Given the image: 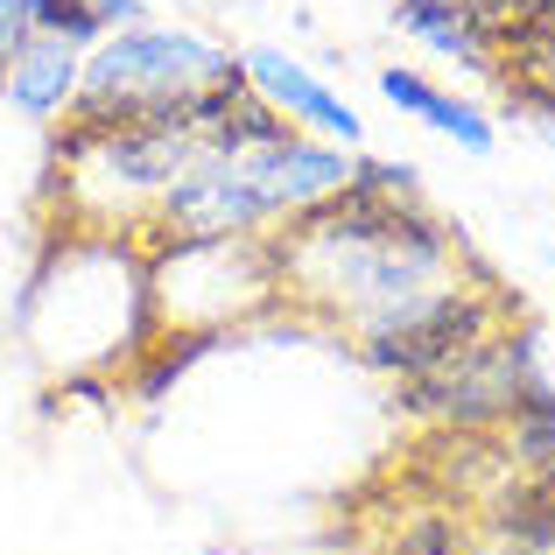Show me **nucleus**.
Instances as JSON below:
<instances>
[{
	"mask_svg": "<svg viewBox=\"0 0 555 555\" xmlns=\"http://www.w3.org/2000/svg\"><path fill=\"white\" fill-rule=\"evenodd\" d=\"M534 379H542L534 373V345L500 324L492 338L464 345L443 366H429L415 379H393V393H401V408L422 415V422H443V429H457V436H486L514 415Z\"/></svg>",
	"mask_w": 555,
	"mask_h": 555,
	"instance_id": "5",
	"label": "nucleus"
},
{
	"mask_svg": "<svg viewBox=\"0 0 555 555\" xmlns=\"http://www.w3.org/2000/svg\"><path fill=\"white\" fill-rule=\"evenodd\" d=\"M240 78V56L218 50L197 28H169V22H127L113 36H99L85 50V78H78V106L70 120H134V113H163L177 99L204 92V85Z\"/></svg>",
	"mask_w": 555,
	"mask_h": 555,
	"instance_id": "4",
	"label": "nucleus"
},
{
	"mask_svg": "<svg viewBox=\"0 0 555 555\" xmlns=\"http://www.w3.org/2000/svg\"><path fill=\"white\" fill-rule=\"evenodd\" d=\"M379 555H486V548L457 528V514H415V520H401V528L387 534Z\"/></svg>",
	"mask_w": 555,
	"mask_h": 555,
	"instance_id": "11",
	"label": "nucleus"
},
{
	"mask_svg": "<svg viewBox=\"0 0 555 555\" xmlns=\"http://www.w3.org/2000/svg\"><path fill=\"white\" fill-rule=\"evenodd\" d=\"M240 70L288 127H302V134H317V141H338V149H366V127H359L352 99L331 92L302 56H288V50H240Z\"/></svg>",
	"mask_w": 555,
	"mask_h": 555,
	"instance_id": "6",
	"label": "nucleus"
},
{
	"mask_svg": "<svg viewBox=\"0 0 555 555\" xmlns=\"http://www.w3.org/2000/svg\"><path fill=\"white\" fill-rule=\"evenodd\" d=\"M78 78H85V50L50 36H22L8 50V70H0V99L36 127H64L70 106H78Z\"/></svg>",
	"mask_w": 555,
	"mask_h": 555,
	"instance_id": "7",
	"label": "nucleus"
},
{
	"mask_svg": "<svg viewBox=\"0 0 555 555\" xmlns=\"http://www.w3.org/2000/svg\"><path fill=\"white\" fill-rule=\"evenodd\" d=\"M22 338L56 373H113L155 345L149 246L127 232H50L22 296Z\"/></svg>",
	"mask_w": 555,
	"mask_h": 555,
	"instance_id": "2",
	"label": "nucleus"
},
{
	"mask_svg": "<svg viewBox=\"0 0 555 555\" xmlns=\"http://www.w3.org/2000/svg\"><path fill=\"white\" fill-rule=\"evenodd\" d=\"M282 302L268 232H211V240L149 246V310L155 338H225Z\"/></svg>",
	"mask_w": 555,
	"mask_h": 555,
	"instance_id": "3",
	"label": "nucleus"
},
{
	"mask_svg": "<svg viewBox=\"0 0 555 555\" xmlns=\"http://www.w3.org/2000/svg\"><path fill=\"white\" fill-rule=\"evenodd\" d=\"M268 246L282 274V310L345 331L359 352L401 338L415 317L478 282L457 225H443L415 197V169L379 155H359L352 183L282 218Z\"/></svg>",
	"mask_w": 555,
	"mask_h": 555,
	"instance_id": "1",
	"label": "nucleus"
},
{
	"mask_svg": "<svg viewBox=\"0 0 555 555\" xmlns=\"http://www.w3.org/2000/svg\"><path fill=\"white\" fill-rule=\"evenodd\" d=\"M393 28L408 42H422L429 56H443V64L500 78V36L478 14V0H393Z\"/></svg>",
	"mask_w": 555,
	"mask_h": 555,
	"instance_id": "8",
	"label": "nucleus"
},
{
	"mask_svg": "<svg viewBox=\"0 0 555 555\" xmlns=\"http://www.w3.org/2000/svg\"><path fill=\"white\" fill-rule=\"evenodd\" d=\"M379 99H387L401 120H422L429 134H450L464 155H492V141H500L472 99H457L450 85H436L429 70H415V64H379Z\"/></svg>",
	"mask_w": 555,
	"mask_h": 555,
	"instance_id": "9",
	"label": "nucleus"
},
{
	"mask_svg": "<svg viewBox=\"0 0 555 555\" xmlns=\"http://www.w3.org/2000/svg\"><path fill=\"white\" fill-rule=\"evenodd\" d=\"M478 14L492 22V36H514V28H555V0H478Z\"/></svg>",
	"mask_w": 555,
	"mask_h": 555,
	"instance_id": "12",
	"label": "nucleus"
},
{
	"mask_svg": "<svg viewBox=\"0 0 555 555\" xmlns=\"http://www.w3.org/2000/svg\"><path fill=\"white\" fill-rule=\"evenodd\" d=\"M28 36V22H22V0H0V64H8V50Z\"/></svg>",
	"mask_w": 555,
	"mask_h": 555,
	"instance_id": "13",
	"label": "nucleus"
},
{
	"mask_svg": "<svg viewBox=\"0 0 555 555\" xmlns=\"http://www.w3.org/2000/svg\"><path fill=\"white\" fill-rule=\"evenodd\" d=\"M22 22H28V36L92 50V42L113 36V28L149 22V0H22Z\"/></svg>",
	"mask_w": 555,
	"mask_h": 555,
	"instance_id": "10",
	"label": "nucleus"
}]
</instances>
